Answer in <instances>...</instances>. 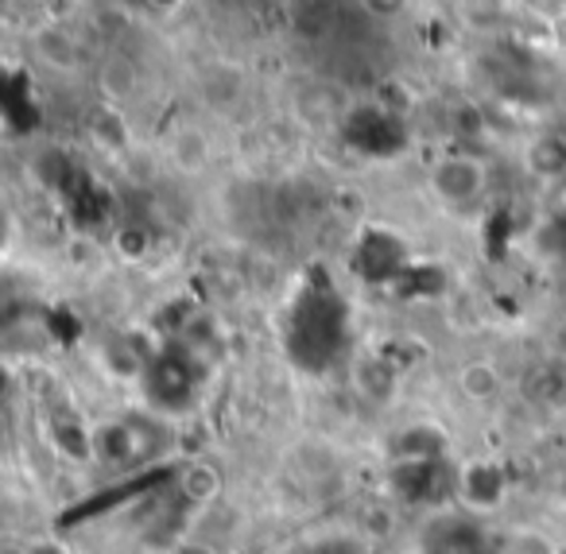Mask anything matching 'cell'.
<instances>
[{
  "instance_id": "cell-1",
  "label": "cell",
  "mask_w": 566,
  "mask_h": 554,
  "mask_svg": "<svg viewBox=\"0 0 566 554\" xmlns=\"http://www.w3.org/2000/svg\"><path fill=\"white\" fill-rule=\"evenodd\" d=\"M167 446V427L156 415H128V419L105 422L102 430L90 442V453H94L102 466L117 469V473H133V469H144L148 461H156Z\"/></svg>"
},
{
  "instance_id": "cell-2",
  "label": "cell",
  "mask_w": 566,
  "mask_h": 554,
  "mask_svg": "<svg viewBox=\"0 0 566 554\" xmlns=\"http://www.w3.org/2000/svg\"><path fill=\"white\" fill-rule=\"evenodd\" d=\"M423 554H504L496 535L473 512H442L419 539Z\"/></svg>"
},
{
  "instance_id": "cell-3",
  "label": "cell",
  "mask_w": 566,
  "mask_h": 554,
  "mask_svg": "<svg viewBox=\"0 0 566 554\" xmlns=\"http://www.w3.org/2000/svg\"><path fill=\"white\" fill-rule=\"evenodd\" d=\"M195 365L187 353H164L144 368V391L156 415H182L195 399Z\"/></svg>"
},
{
  "instance_id": "cell-4",
  "label": "cell",
  "mask_w": 566,
  "mask_h": 554,
  "mask_svg": "<svg viewBox=\"0 0 566 554\" xmlns=\"http://www.w3.org/2000/svg\"><path fill=\"white\" fill-rule=\"evenodd\" d=\"M431 190L447 206H473L485 195V167L473 156H447L431 167Z\"/></svg>"
},
{
  "instance_id": "cell-5",
  "label": "cell",
  "mask_w": 566,
  "mask_h": 554,
  "mask_svg": "<svg viewBox=\"0 0 566 554\" xmlns=\"http://www.w3.org/2000/svg\"><path fill=\"white\" fill-rule=\"evenodd\" d=\"M32 48H35V55H40L48 66H55V71H78V63H82L78 40H74V35L66 32L59 20L35 28V32H32Z\"/></svg>"
},
{
  "instance_id": "cell-6",
  "label": "cell",
  "mask_w": 566,
  "mask_h": 554,
  "mask_svg": "<svg viewBox=\"0 0 566 554\" xmlns=\"http://www.w3.org/2000/svg\"><path fill=\"white\" fill-rule=\"evenodd\" d=\"M524 167L527 175L543 182L566 179V136L563 133H539L524 151Z\"/></svg>"
},
{
  "instance_id": "cell-7",
  "label": "cell",
  "mask_w": 566,
  "mask_h": 554,
  "mask_svg": "<svg viewBox=\"0 0 566 554\" xmlns=\"http://www.w3.org/2000/svg\"><path fill=\"white\" fill-rule=\"evenodd\" d=\"M504 492V477L496 466H470L458 477V496L470 508H496Z\"/></svg>"
},
{
  "instance_id": "cell-8",
  "label": "cell",
  "mask_w": 566,
  "mask_h": 554,
  "mask_svg": "<svg viewBox=\"0 0 566 554\" xmlns=\"http://www.w3.org/2000/svg\"><path fill=\"white\" fill-rule=\"evenodd\" d=\"M202 97L210 109H221V113L233 109V105L244 97V74L226 63L210 66V71L202 74Z\"/></svg>"
},
{
  "instance_id": "cell-9",
  "label": "cell",
  "mask_w": 566,
  "mask_h": 554,
  "mask_svg": "<svg viewBox=\"0 0 566 554\" xmlns=\"http://www.w3.org/2000/svg\"><path fill=\"white\" fill-rule=\"evenodd\" d=\"M392 458H396V466H403V461H434V458H442V435H439V430H431V427H408L400 438H396Z\"/></svg>"
},
{
  "instance_id": "cell-10",
  "label": "cell",
  "mask_w": 566,
  "mask_h": 554,
  "mask_svg": "<svg viewBox=\"0 0 566 554\" xmlns=\"http://www.w3.org/2000/svg\"><path fill=\"white\" fill-rule=\"evenodd\" d=\"M295 105H300L303 121H311V125H326V121H338L342 113H346V102H338V94H334L326 82H311ZM342 121H346V117H342Z\"/></svg>"
},
{
  "instance_id": "cell-11",
  "label": "cell",
  "mask_w": 566,
  "mask_h": 554,
  "mask_svg": "<svg viewBox=\"0 0 566 554\" xmlns=\"http://www.w3.org/2000/svg\"><path fill=\"white\" fill-rule=\"evenodd\" d=\"M97 82H102L105 97H113V102H125V97H133L136 86H140V71H136V63L128 55H109L102 63Z\"/></svg>"
},
{
  "instance_id": "cell-12",
  "label": "cell",
  "mask_w": 566,
  "mask_h": 554,
  "mask_svg": "<svg viewBox=\"0 0 566 554\" xmlns=\"http://www.w3.org/2000/svg\"><path fill=\"white\" fill-rule=\"evenodd\" d=\"M458 391L465 399H473V404H489L493 396H501V373L489 360H470L458 373Z\"/></svg>"
},
{
  "instance_id": "cell-13",
  "label": "cell",
  "mask_w": 566,
  "mask_h": 554,
  "mask_svg": "<svg viewBox=\"0 0 566 554\" xmlns=\"http://www.w3.org/2000/svg\"><path fill=\"white\" fill-rule=\"evenodd\" d=\"M171 156H175V164H179V171H187V175L202 171V167L210 164V136H206L202 128H182L171 144Z\"/></svg>"
},
{
  "instance_id": "cell-14",
  "label": "cell",
  "mask_w": 566,
  "mask_h": 554,
  "mask_svg": "<svg viewBox=\"0 0 566 554\" xmlns=\"http://www.w3.org/2000/svg\"><path fill=\"white\" fill-rule=\"evenodd\" d=\"M182 500H190V504H210L213 496H218V489H221V481H218V473L213 469H206V466H190L187 473H182Z\"/></svg>"
},
{
  "instance_id": "cell-15",
  "label": "cell",
  "mask_w": 566,
  "mask_h": 554,
  "mask_svg": "<svg viewBox=\"0 0 566 554\" xmlns=\"http://www.w3.org/2000/svg\"><path fill=\"white\" fill-rule=\"evenodd\" d=\"M458 9L473 28H493L496 20H504V0H458Z\"/></svg>"
},
{
  "instance_id": "cell-16",
  "label": "cell",
  "mask_w": 566,
  "mask_h": 554,
  "mask_svg": "<svg viewBox=\"0 0 566 554\" xmlns=\"http://www.w3.org/2000/svg\"><path fill=\"white\" fill-rule=\"evenodd\" d=\"M148 249H151V241H148V233H144L140 226H125L117 233V252L125 260H144V257H148Z\"/></svg>"
},
{
  "instance_id": "cell-17",
  "label": "cell",
  "mask_w": 566,
  "mask_h": 554,
  "mask_svg": "<svg viewBox=\"0 0 566 554\" xmlns=\"http://www.w3.org/2000/svg\"><path fill=\"white\" fill-rule=\"evenodd\" d=\"M450 125H454L458 136H481V133H485V117H481L478 105H454V113H450Z\"/></svg>"
},
{
  "instance_id": "cell-18",
  "label": "cell",
  "mask_w": 566,
  "mask_h": 554,
  "mask_svg": "<svg viewBox=\"0 0 566 554\" xmlns=\"http://www.w3.org/2000/svg\"><path fill=\"white\" fill-rule=\"evenodd\" d=\"M504 554H555V546H551V539L539 535V531H524V535H516L504 546Z\"/></svg>"
},
{
  "instance_id": "cell-19",
  "label": "cell",
  "mask_w": 566,
  "mask_h": 554,
  "mask_svg": "<svg viewBox=\"0 0 566 554\" xmlns=\"http://www.w3.org/2000/svg\"><path fill=\"white\" fill-rule=\"evenodd\" d=\"M361 9L369 12L373 20H396L408 9V0H361Z\"/></svg>"
},
{
  "instance_id": "cell-20",
  "label": "cell",
  "mask_w": 566,
  "mask_h": 554,
  "mask_svg": "<svg viewBox=\"0 0 566 554\" xmlns=\"http://www.w3.org/2000/svg\"><path fill=\"white\" fill-rule=\"evenodd\" d=\"M311 554H361V546H357V543H323V546H315Z\"/></svg>"
},
{
  "instance_id": "cell-21",
  "label": "cell",
  "mask_w": 566,
  "mask_h": 554,
  "mask_svg": "<svg viewBox=\"0 0 566 554\" xmlns=\"http://www.w3.org/2000/svg\"><path fill=\"white\" fill-rule=\"evenodd\" d=\"M547 32H551V40H555L558 48H566V12H563V17H555V20H547Z\"/></svg>"
},
{
  "instance_id": "cell-22",
  "label": "cell",
  "mask_w": 566,
  "mask_h": 554,
  "mask_svg": "<svg viewBox=\"0 0 566 554\" xmlns=\"http://www.w3.org/2000/svg\"><path fill=\"white\" fill-rule=\"evenodd\" d=\"M28 554H63V551H59V546H51V543H40V546H32Z\"/></svg>"
},
{
  "instance_id": "cell-23",
  "label": "cell",
  "mask_w": 566,
  "mask_h": 554,
  "mask_svg": "<svg viewBox=\"0 0 566 554\" xmlns=\"http://www.w3.org/2000/svg\"><path fill=\"white\" fill-rule=\"evenodd\" d=\"M151 4H156V9H179L182 0H151Z\"/></svg>"
}]
</instances>
